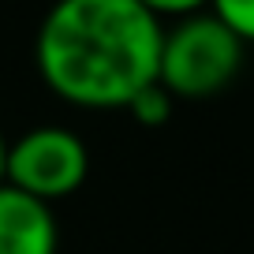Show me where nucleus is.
Segmentation results:
<instances>
[{
	"instance_id": "obj_1",
	"label": "nucleus",
	"mask_w": 254,
	"mask_h": 254,
	"mask_svg": "<svg viewBox=\"0 0 254 254\" xmlns=\"http://www.w3.org/2000/svg\"><path fill=\"white\" fill-rule=\"evenodd\" d=\"M165 23L138 0H56L34 38L38 75L60 101L105 112L127 109L157 82Z\"/></svg>"
},
{
	"instance_id": "obj_2",
	"label": "nucleus",
	"mask_w": 254,
	"mask_h": 254,
	"mask_svg": "<svg viewBox=\"0 0 254 254\" xmlns=\"http://www.w3.org/2000/svg\"><path fill=\"white\" fill-rule=\"evenodd\" d=\"M243 41L209 11L176 19L161 34L157 82L176 101L217 97L236 82L243 67Z\"/></svg>"
},
{
	"instance_id": "obj_3",
	"label": "nucleus",
	"mask_w": 254,
	"mask_h": 254,
	"mask_svg": "<svg viewBox=\"0 0 254 254\" xmlns=\"http://www.w3.org/2000/svg\"><path fill=\"white\" fill-rule=\"evenodd\" d=\"M86 176H90L86 142L71 127L60 124L30 127L26 135L8 142V153H4V183L19 187L38 202H49V206L60 198H71L86 183Z\"/></svg>"
},
{
	"instance_id": "obj_4",
	"label": "nucleus",
	"mask_w": 254,
	"mask_h": 254,
	"mask_svg": "<svg viewBox=\"0 0 254 254\" xmlns=\"http://www.w3.org/2000/svg\"><path fill=\"white\" fill-rule=\"evenodd\" d=\"M60 221L53 206L0 183V254H56Z\"/></svg>"
},
{
	"instance_id": "obj_5",
	"label": "nucleus",
	"mask_w": 254,
	"mask_h": 254,
	"mask_svg": "<svg viewBox=\"0 0 254 254\" xmlns=\"http://www.w3.org/2000/svg\"><path fill=\"white\" fill-rule=\"evenodd\" d=\"M176 109V97L168 94L161 82H150V86H142L131 101H127V112H131V120L142 127H161L168 124V116H172Z\"/></svg>"
},
{
	"instance_id": "obj_6",
	"label": "nucleus",
	"mask_w": 254,
	"mask_h": 254,
	"mask_svg": "<svg viewBox=\"0 0 254 254\" xmlns=\"http://www.w3.org/2000/svg\"><path fill=\"white\" fill-rule=\"evenodd\" d=\"M209 15H217L243 45H254V0H209Z\"/></svg>"
},
{
	"instance_id": "obj_7",
	"label": "nucleus",
	"mask_w": 254,
	"mask_h": 254,
	"mask_svg": "<svg viewBox=\"0 0 254 254\" xmlns=\"http://www.w3.org/2000/svg\"><path fill=\"white\" fill-rule=\"evenodd\" d=\"M150 15H157L161 23L165 19H187V15H198V11H206L209 8V0H138Z\"/></svg>"
},
{
	"instance_id": "obj_8",
	"label": "nucleus",
	"mask_w": 254,
	"mask_h": 254,
	"mask_svg": "<svg viewBox=\"0 0 254 254\" xmlns=\"http://www.w3.org/2000/svg\"><path fill=\"white\" fill-rule=\"evenodd\" d=\"M4 153H8V138L0 135V183H4Z\"/></svg>"
}]
</instances>
